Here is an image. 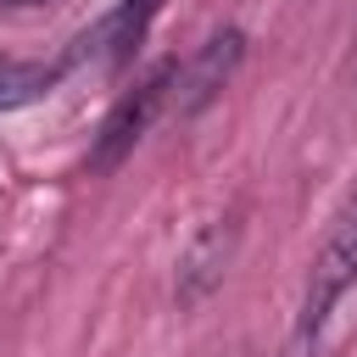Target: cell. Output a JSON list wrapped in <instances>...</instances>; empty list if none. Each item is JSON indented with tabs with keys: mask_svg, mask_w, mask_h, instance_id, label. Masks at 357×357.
I'll return each mask as SVG.
<instances>
[{
	"mask_svg": "<svg viewBox=\"0 0 357 357\" xmlns=\"http://www.w3.org/2000/svg\"><path fill=\"white\" fill-rule=\"evenodd\" d=\"M346 307H357V201L340 212V223L324 234L312 257L307 296L284 340V357H318L324 346H335L346 335Z\"/></svg>",
	"mask_w": 357,
	"mask_h": 357,
	"instance_id": "6da1fadb",
	"label": "cell"
},
{
	"mask_svg": "<svg viewBox=\"0 0 357 357\" xmlns=\"http://www.w3.org/2000/svg\"><path fill=\"white\" fill-rule=\"evenodd\" d=\"M173 73H178V61H162L145 84H134V95L117 100V112L106 117V128H100V139H95V151H89V167H95V173L117 167V162L145 139V128L156 123V112L173 100Z\"/></svg>",
	"mask_w": 357,
	"mask_h": 357,
	"instance_id": "7a4b0ae2",
	"label": "cell"
},
{
	"mask_svg": "<svg viewBox=\"0 0 357 357\" xmlns=\"http://www.w3.org/2000/svg\"><path fill=\"white\" fill-rule=\"evenodd\" d=\"M240 56H245V33H240V28L212 33L190 61H178V73H173V106H178L184 117L201 112V106L229 84V73L240 67Z\"/></svg>",
	"mask_w": 357,
	"mask_h": 357,
	"instance_id": "3957f363",
	"label": "cell"
},
{
	"mask_svg": "<svg viewBox=\"0 0 357 357\" xmlns=\"http://www.w3.org/2000/svg\"><path fill=\"white\" fill-rule=\"evenodd\" d=\"M234 245H240V223H234V218L206 223V229L184 245V257H178V307H201V301L223 284V273H229V262H234Z\"/></svg>",
	"mask_w": 357,
	"mask_h": 357,
	"instance_id": "277c9868",
	"label": "cell"
},
{
	"mask_svg": "<svg viewBox=\"0 0 357 357\" xmlns=\"http://www.w3.org/2000/svg\"><path fill=\"white\" fill-rule=\"evenodd\" d=\"M56 78H61V67H22V61H0V112L39 100Z\"/></svg>",
	"mask_w": 357,
	"mask_h": 357,
	"instance_id": "5b68a950",
	"label": "cell"
},
{
	"mask_svg": "<svg viewBox=\"0 0 357 357\" xmlns=\"http://www.w3.org/2000/svg\"><path fill=\"white\" fill-rule=\"evenodd\" d=\"M162 11V0H128L117 17H112V39H117V56H128L134 45H139V33H145V22Z\"/></svg>",
	"mask_w": 357,
	"mask_h": 357,
	"instance_id": "8992f818",
	"label": "cell"
}]
</instances>
